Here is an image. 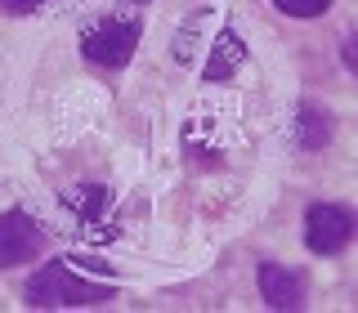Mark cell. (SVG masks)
Instances as JSON below:
<instances>
[{"label": "cell", "mask_w": 358, "mask_h": 313, "mask_svg": "<svg viewBox=\"0 0 358 313\" xmlns=\"http://www.w3.org/2000/svg\"><path fill=\"white\" fill-rule=\"evenodd\" d=\"M112 291L103 282H85L67 264H45L27 282V305L31 309H72V305H103Z\"/></svg>", "instance_id": "6da1fadb"}, {"label": "cell", "mask_w": 358, "mask_h": 313, "mask_svg": "<svg viewBox=\"0 0 358 313\" xmlns=\"http://www.w3.org/2000/svg\"><path fill=\"white\" fill-rule=\"evenodd\" d=\"M134 45H139V18H108V22H99L94 31H85L81 50H85V59L99 63V67H126Z\"/></svg>", "instance_id": "7a4b0ae2"}, {"label": "cell", "mask_w": 358, "mask_h": 313, "mask_svg": "<svg viewBox=\"0 0 358 313\" xmlns=\"http://www.w3.org/2000/svg\"><path fill=\"white\" fill-rule=\"evenodd\" d=\"M354 238V215L345 206H336V201H318V206H309L305 215V242L313 255H336L345 251Z\"/></svg>", "instance_id": "3957f363"}, {"label": "cell", "mask_w": 358, "mask_h": 313, "mask_svg": "<svg viewBox=\"0 0 358 313\" xmlns=\"http://www.w3.org/2000/svg\"><path fill=\"white\" fill-rule=\"evenodd\" d=\"M41 228L31 224L22 210H9V215H0V268H14V264H27L36 260L41 251Z\"/></svg>", "instance_id": "277c9868"}, {"label": "cell", "mask_w": 358, "mask_h": 313, "mask_svg": "<svg viewBox=\"0 0 358 313\" xmlns=\"http://www.w3.org/2000/svg\"><path fill=\"white\" fill-rule=\"evenodd\" d=\"M260 296L273 309H300L305 305V277L282 268V264H264L260 268Z\"/></svg>", "instance_id": "5b68a950"}, {"label": "cell", "mask_w": 358, "mask_h": 313, "mask_svg": "<svg viewBox=\"0 0 358 313\" xmlns=\"http://www.w3.org/2000/svg\"><path fill=\"white\" fill-rule=\"evenodd\" d=\"M238 63H242V41L233 36V31H224V36H220V59L210 54V63H206V76H210V81H220V76H229Z\"/></svg>", "instance_id": "8992f818"}, {"label": "cell", "mask_w": 358, "mask_h": 313, "mask_svg": "<svg viewBox=\"0 0 358 313\" xmlns=\"http://www.w3.org/2000/svg\"><path fill=\"white\" fill-rule=\"evenodd\" d=\"M327 134H331V126H327V112H313V108H305V148H318V143H327Z\"/></svg>", "instance_id": "52a82bcc"}, {"label": "cell", "mask_w": 358, "mask_h": 313, "mask_svg": "<svg viewBox=\"0 0 358 313\" xmlns=\"http://www.w3.org/2000/svg\"><path fill=\"white\" fill-rule=\"evenodd\" d=\"M273 5L282 9V14H291V18H318L331 0H273Z\"/></svg>", "instance_id": "ba28073f"}, {"label": "cell", "mask_w": 358, "mask_h": 313, "mask_svg": "<svg viewBox=\"0 0 358 313\" xmlns=\"http://www.w3.org/2000/svg\"><path fill=\"white\" fill-rule=\"evenodd\" d=\"M41 0H0V9H9V14H27V9H36Z\"/></svg>", "instance_id": "9c48e42d"}]
</instances>
